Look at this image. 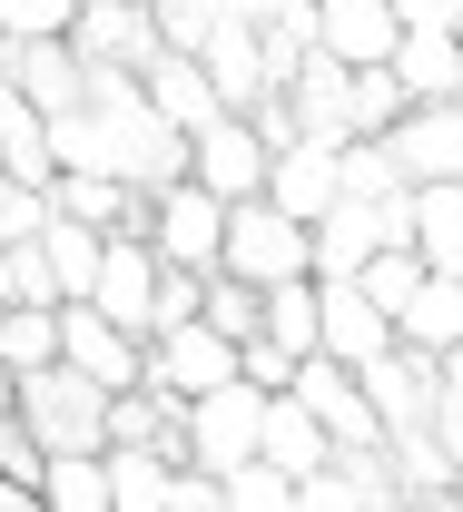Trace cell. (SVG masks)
Returning a JSON list of instances; mask_svg holds the SVG:
<instances>
[{"label":"cell","instance_id":"83f0119b","mask_svg":"<svg viewBox=\"0 0 463 512\" xmlns=\"http://www.w3.org/2000/svg\"><path fill=\"white\" fill-rule=\"evenodd\" d=\"M385 453H395L404 503H454V453H444V434H434V424H414V434H385Z\"/></svg>","mask_w":463,"mask_h":512},{"label":"cell","instance_id":"d4e9b609","mask_svg":"<svg viewBox=\"0 0 463 512\" xmlns=\"http://www.w3.org/2000/svg\"><path fill=\"white\" fill-rule=\"evenodd\" d=\"M395 79H404V99H463V40L454 30H404Z\"/></svg>","mask_w":463,"mask_h":512},{"label":"cell","instance_id":"bcb514c9","mask_svg":"<svg viewBox=\"0 0 463 512\" xmlns=\"http://www.w3.org/2000/svg\"><path fill=\"white\" fill-rule=\"evenodd\" d=\"M454 40H463V20H454Z\"/></svg>","mask_w":463,"mask_h":512},{"label":"cell","instance_id":"1f68e13d","mask_svg":"<svg viewBox=\"0 0 463 512\" xmlns=\"http://www.w3.org/2000/svg\"><path fill=\"white\" fill-rule=\"evenodd\" d=\"M0 365L10 375L60 365V306H0Z\"/></svg>","mask_w":463,"mask_h":512},{"label":"cell","instance_id":"3957f363","mask_svg":"<svg viewBox=\"0 0 463 512\" xmlns=\"http://www.w3.org/2000/svg\"><path fill=\"white\" fill-rule=\"evenodd\" d=\"M148 247L168 256V266H217V247H227V197L198 188V178L148 188Z\"/></svg>","mask_w":463,"mask_h":512},{"label":"cell","instance_id":"8992f818","mask_svg":"<svg viewBox=\"0 0 463 512\" xmlns=\"http://www.w3.org/2000/svg\"><path fill=\"white\" fill-rule=\"evenodd\" d=\"M60 365H79L89 384H109V394H119V384L148 375V345H138L119 316H99L89 296H60Z\"/></svg>","mask_w":463,"mask_h":512},{"label":"cell","instance_id":"ac0fdd59","mask_svg":"<svg viewBox=\"0 0 463 512\" xmlns=\"http://www.w3.org/2000/svg\"><path fill=\"white\" fill-rule=\"evenodd\" d=\"M395 0H316V50H335L345 69L365 60H395Z\"/></svg>","mask_w":463,"mask_h":512},{"label":"cell","instance_id":"9c48e42d","mask_svg":"<svg viewBox=\"0 0 463 512\" xmlns=\"http://www.w3.org/2000/svg\"><path fill=\"white\" fill-rule=\"evenodd\" d=\"M326 296H316V355H335V365H375L385 345H395V316L355 286V276H316Z\"/></svg>","mask_w":463,"mask_h":512},{"label":"cell","instance_id":"f1b7e54d","mask_svg":"<svg viewBox=\"0 0 463 512\" xmlns=\"http://www.w3.org/2000/svg\"><path fill=\"white\" fill-rule=\"evenodd\" d=\"M40 247H50V276H60V296H89V276H99V256H109V237L89 227V217H40Z\"/></svg>","mask_w":463,"mask_h":512},{"label":"cell","instance_id":"4dcf8cb0","mask_svg":"<svg viewBox=\"0 0 463 512\" xmlns=\"http://www.w3.org/2000/svg\"><path fill=\"white\" fill-rule=\"evenodd\" d=\"M414 178L395 168V148L385 138H345L335 148V197H365V207H385V197H404Z\"/></svg>","mask_w":463,"mask_h":512},{"label":"cell","instance_id":"f546056e","mask_svg":"<svg viewBox=\"0 0 463 512\" xmlns=\"http://www.w3.org/2000/svg\"><path fill=\"white\" fill-rule=\"evenodd\" d=\"M266 296V316H257V335H276V345H296V355H316V266L306 276H276V286H257Z\"/></svg>","mask_w":463,"mask_h":512},{"label":"cell","instance_id":"5b68a950","mask_svg":"<svg viewBox=\"0 0 463 512\" xmlns=\"http://www.w3.org/2000/svg\"><path fill=\"white\" fill-rule=\"evenodd\" d=\"M365 375V404H375V424L385 434H414V424H434V404H444V365L424 355V345H385L375 365H355Z\"/></svg>","mask_w":463,"mask_h":512},{"label":"cell","instance_id":"4fadbf2b","mask_svg":"<svg viewBox=\"0 0 463 512\" xmlns=\"http://www.w3.org/2000/svg\"><path fill=\"white\" fill-rule=\"evenodd\" d=\"M89 306L119 316L138 345H148V325H158V247H148V237H109L99 276H89Z\"/></svg>","mask_w":463,"mask_h":512},{"label":"cell","instance_id":"44dd1931","mask_svg":"<svg viewBox=\"0 0 463 512\" xmlns=\"http://www.w3.org/2000/svg\"><path fill=\"white\" fill-rule=\"evenodd\" d=\"M257 453H266V463H286V473L306 483V473L335 453V434L306 414V404H296V394H266V414H257Z\"/></svg>","mask_w":463,"mask_h":512},{"label":"cell","instance_id":"e575fe53","mask_svg":"<svg viewBox=\"0 0 463 512\" xmlns=\"http://www.w3.org/2000/svg\"><path fill=\"white\" fill-rule=\"evenodd\" d=\"M198 316L217 325V335H257L266 296H257V286H247V276H227V266H207V296H198Z\"/></svg>","mask_w":463,"mask_h":512},{"label":"cell","instance_id":"7402d4cb","mask_svg":"<svg viewBox=\"0 0 463 512\" xmlns=\"http://www.w3.org/2000/svg\"><path fill=\"white\" fill-rule=\"evenodd\" d=\"M414 256L434 276H463V178H424L414 188Z\"/></svg>","mask_w":463,"mask_h":512},{"label":"cell","instance_id":"52a82bcc","mask_svg":"<svg viewBox=\"0 0 463 512\" xmlns=\"http://www.w3.org/2000/svg\"><path fill=\"white\" fill-rule=\"evenodd\" d=\"M266 158H276V148H266V138L237 119V109H217L207 128H188V178H198V188H217L227 207L266 188Z\"/></svg>","mask_w":463,"mask_h":512},{"label":"cell","instance_id":"60d3db41","mask_svg":"<svg viewBox=\"0 0 463 512\" xmlns=\"http://www.w3.org/2000/svg\"><path fill=\"white\" fill-rule=\"evenodd\" d=\"M40 217H50V188H30V178H10V168H0V247L40 237Z\"/></svg>","mask_w":463,"mask_h":512},{"label":"cell","instance_id":"277c9868","mask_svg":"<svg viewBox=\"0 0 463 512\" xmlns=\"http://www.w3.org/2000/svg\"><path fill=\"white\" fill-rule=\"evenodd\" d=\"M257 414H266V394H257L247 375H227V384H207V394H188V463L237 473V463L257 453Z\"/></svg>","mask_w":463,"mask_h":512},{"label":"cell","instance_id":"ab89813d","mask_svg":"<svg viewBox=\"0 0 463 512\" xmlns=\"http://www.w3.org/2000/svg\"><path fill=\"white\" fill-rule=\"evenodd\" d=\"M69 20H79V0H0L10 40H69Z\"/></svg>","mask_w":463,"mask_h":512},{"label":"cell","instance_id":"ba28073f","mask_svg":"<svg viewBox=\"0 0 463 512\" xmlns=\"http://www.w3.org/2000/svg\"><path fill=\"white\" fill-rule=\"evenodd\" d=\"M316 424H326L335 444H385V424H375V404H365V375L355 365H335V355H296V384H286Z\"/></svg>","mask_w":463,"mask_h":512},{"label":"cell","instance_id":"603a6c76","mask_svg":"<svg viewBox=\"0 0 463 512\" xmlns=\"http://www.w3.org/2000/svg\"><path fill=\"white\" fill-rule=\"evenodd\" d=\"M306 247H316V276H355L365 256L385 247V227H375V207H365V197H335L326 217L306 227Z\"/></svg>","mask_w":463,"mask_h":512},{"label":"cell","instance_id":"484cf974","mask_svg":"<svg viewBox=\"0 0 463 512\" xmlns=\"http://www.w3.org/2000/svg\"><path fill=\"white\" fill-rule=\"evenodd\" d=\"M395 335H404V345H424V355L463 345V276H434V266H424V286L395 306Z\"/></svg>","mask_w":463,"mask_h":512},{"label":"cell","instance_id":"4316f807","mask_svg":"<svg viewBox=\"0 0 463 512\" xmlns=\"http://www.w3.org/2000/svg\"><path fill=\"white\" fill-rule=\"evenodd\" d=\"M40 512H109V463H99V444H60L40 463Z\"/></svg>","mask_w":463,"mask_h":512},{"label":"cell","instance_id":"836d02e7","mask_svg":"<svg viewBox=\"0 0 463 512\" xmlns=\"http://www.w3.org/2000/svg\"><path fill=\"white\" fill-rule=\"evenodd\" d=\"M217 483H227V512H296V473L266 463V453H247V463L217 473Z\"/></svg>","mask_w":463,"mask_h":512},{"label":"cell","instance_id":"f6af8a7d","mask_svg":"<svg viewBox=\"0 0 463 512\" xmlns=\"http://www.w3.org/2000/svg\"><path fill=\"white\" fill-rule=\"evenodd\" d=\"M0 79H10V30H0Z\"/></svg>","mask_w":463,"mask_h":512},{"label":"cell","instance_id":"7c38bea8","mask_svg":"<svg viewBox=\"0 0 463 512\" xmlns=\"http://www.w3.org/2000/svg\"><path fill=\"white\" fill-rule=\"evenodd\" d=\"M69 40H79L89 69H148L158 60V10L148 0H79Z\"/></svg>","mask_w":463,"mask_h":512},{"label":"cell","instance_id":"d6a6232c","mask_svg":"<svg viewBox=\"0 0 463 512\" xmlns=\"http://www.w3.org/2000/svg\"><path fill=\"white\" fill-rule=\"evenodd\" d=\"M395 119H404V79H395V60H365V69H355V89H345V128H355V138H385Z\"/></svg>","mask_w":463,"mask_h":512},{"label":"cell","instance_id":"5bb4252c","mask_svg":"<svg viewBox=\"0 0 463 512\" xmlns=\"http://www.w3.org/2000/svg\"><path fill=\"white\" fill-rule=\"evenodd\" d=\"M257 197H266V207H286L296 227H316V217L335 207V148H326V138H286V148L266 158V188Z\"/></svg>","mask_w":463,"mask_h":512},{"label":"cell","instance_id":"74e56055","mask_svg":"<svg viewBox=\"0 0 463 512\" xmlns=\"http://www.w3.org/2000/svg\"><path fill=\"white\" fill-rule=\"evenodd\" d=\"M158 10V50H207V30L227 20V0H148Z\"/></svg>","mask_w":463,"mask_h":512},{"label":"cell","instance_id":"b9f144b4","mask_svg":"<svg viewBox=\"0 0 463 512\" xmlns=\"http://www.w3.org/2000/svg\"><path fill=\"white\" fill-rule=\"evenodd\" d=\"M463 0H395V30H454Z\"/></svg>","mask_w":463,"mask_h":512},{"label":"cell","instance_id":"6da1fadb","mask_svg":"<svg viewBox=\"0 0 463 512\" xmlns=\"http://www.w3.org/2000/svg\"><path fill=\"white\" fill-rule=\"evenodd\" d=\"M20 424L40 434V444H109V384H89L79 365H40V375H20Z\"/></svg>","mask_w":463,"mask_h":512},{"label":"cell","instance_id":"7bdbcfd3","mask_svg":"<svg viewBox=\"0 0 463 512\" xmlns=\"http://www.w3.org/2000/svg\"><path fill=\"white\" fill-rule=\"evenodd\" d=\"M227 10H237V20H257V30H266V20H276V10H296V0H227Z\"/></svg>","mask_w":463,"mask_h":512},{"label":"cell","instance_id":"e0dca14e","mask_svg":"<svg viewBox=\"0 0 463 512\" xmlns=\"http://www.w3.org/2000/svg\"><path fill=\"white\" fill-rule=\"evenodd\" d=\"M198 60H207V79H217V109H257L266 89H276V79H266V40H257V20H237V10L207 30Z\"/></svg>","mask_w":463,"mask_h":512},{"label":"cell","instance_id":"8d00e7d4","mask_svg":"<svg viewBox=\"0 0 463 512\" xmlns=\"http://www.w3.org/2000/svg\"><path fill=\"white\" fill-rule=\"evenodd\" d=\"M355 286H365V296H375V306L395 316L404 296L424 286V256H414V247H375V256H365V266H355Z\"/></svg>","mask_w":463,"mask_h":512},{"label":"cell","instance_id":"d6986e66","mask_svg":"<svg viewBox=\"0 0 463 512\" xmlns=\"http://www.w3.org/2000/svg\"><path fill=\"white\" fill-rule=\"evenodd\" d=\"M138 89H148V109H158L168 128H207L217 119V79H207L198 50H158V60L138 69Z\"/></svg>","mask_w":463,"mask_h":512},{"label":"cell","instance_id":"7a4b0ae2","mask_svg":"<svg viewBox=\"0 0 463 512\" xmlns=\"http://www.w3.org/2000/svg\"><path fill=\"white\" fill-rule=\"evenodd\" d=\"M227 276H247V286H276V276H306L316 247H306V227L286 217V207H266V197H237L227 207V247H217Z\"/></svg>","mask_w":463,"mask_h":512},{"label":"cell","instance_id":"ffe728a7","mask_svg":"<svg viewBox=\"0 0 463 512\" xmlns=\"http://www.w3.org/2000/svg\"><path fill=\"white\" fill-rule=\"evenodd\" d=\"M99 463H109V512H168V483H178L168 444H99Z\"/></svg>","mask_w":463,"mask_h":512},{"label":"cell","instance_id":"d590c367","mask_svg":"<svg viewBox=\"0 0 463 512\" xmlns=\"http://www.w3.org/2000/svg\"><path fill=\"white\" fill-rule=\"evenodd\" d=\"M0 306H60V276H50V247H40V237L10 247V266H0Z\"/></svg>","mask_w":463,"mask_h":512},{"label":"cell","instance_id":"9a60e30c","mask_svg":"<svg viewBox=\"0 0 463 512\" xmlns=\"http://www.w3.org/2000/svg\"><path fill=\"white\" fill-rule=\"evenodd\" d=\"M10 89L40 109V119H60L89 99V60H79V40H10Z\"/></svg>","mask_w":463,"mask_h":512},{"label":"cell","instance_id":"8fae6325","mask_svg":"<svg viewBox=\"0 0 463 512\" xmlns=\"http://www.w3.org/2000/svg\"><path fill=\"white\" fill-rule=\"evenodd\" d=\"M395 168L424 188V178H463V99H404V119L385 128Z\"/></svg>","mask_w":463,"mask_h":512},{"label":"cell","instance_id":"f35d334b","mask_svg":"<svg viewBox=\"0 0 463 512\" xmlns=\"http://www.w3.org/2000/svg\"><path fill=\"white\" fill-rule=\"evenodd\" d=\"M237 375L257 384V394H286V384H296V345H276V335H237Z\"/></svg>","mask_w":463,"mask_h":512},{"label":"cell","instance_id":"2e32d148","mask_svg":"<svg viewBox=\"0 0 463 512\" xmlns=\"http://www.w3.org/2000/svg\"><path fill=\"white\" fill-rule=\"evenodd\" d=\"M276 89H286V109H296V128H306V138H326V148H345V138H355V128H345V89H355V69L335 60V50H306Z\"/></svg>","mask_w":463,"mask_h":512},{"label":"cell","instance_id":"30bf717a","mask_svg":"<svg viewBox=\"0 0 463 512\" xmlns=\"http://www.w3.org/2000/svg\"><path fill=\"white\" fill-rule=\"evenodd\" d=\"M227 375H237V335H217L207 316L168 325V335H148V384H168L178 404H188V394H207V384H227Z\"/></svg>","mask_w":463,"mask_h":512},{"label":"cell","instance_id":"ee69618b","mask_svg":"<svg viewBox=\"0 0 463 512\" xmlns=\"http://www.w3.org/2000/svg\"><path fill=\"white\" fill-rule=\"evenodd\" d=\"M0 414H20V375L10 365H0Z\"/></svg>","mask_w":463,"mask_h":512},{"label":"cell","instance_id":"cb8c5ba5","mask_svg":"<svg viewBox=\"0 0 463 512\" xmlns=\"http://www.w3.org/2000/svg\"><path fill=\"white\" fill-rule=\"evenodd\" d=\"M0 168H10V178H30V188H50V178H60L50 119H40V109H30V99L10 89V79H0Z\"/></svg>","mask_w":463,"mask_h":512}]
</instances>
